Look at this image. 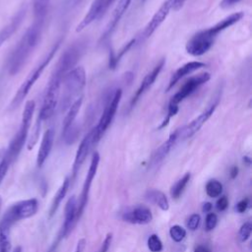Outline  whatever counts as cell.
I'll use <instances>...</instances> for the list:
<instances>
[{
    "mask_svg": "<svg viewBox=\"0 0 252 252\" xmlns=\"http://www.w3.org/2000/svg\"><path fill=\"white\" fill-rule=\"evenodd\" d=\"M43 26L32 23L12 50L8 59V72L15 76L25 65L33 48L40 40Z\"/></svg>",
    "mask_w": 252,
    "mask_h": 252,
    "instance_id": "obj_2",
    "label": "cell"
},
{
    "mask_svg": "<svg viewBox=\"0 0 252 252\" xmlns=\"http://www.w3.org/2000/svg\"><path fill=\"white\" fill-rule=\"evenodd\" d=\"M169 234L173 241L181 242L186 236V230L179 224H174L169 229Z\"/></svg>",
    "mask_w": 252,
    "mask_h": 252,
    "instance_id": "obj_31",
    "label": "cell"
},
{
    "mask_svg": "<svg viewBox=\"0 0 252 252\" xmlns=\"http://www.w3.org/2000/svg\"><path fill=\"white\" fill-rule=\"evenodd\" d=\"M11 228L0 223V252L11 251V240H10Z\"/></svg>",
    "mask_w": 252,
    "mask_h": 252,
    "instance_id": "obj_29",
    "label": "cell"
},
{
    "mask_svg": "<svg viewBox=\"0 0 252 252\" xmlns=\"http://www.w3.org/2000/svg\"><path fill=\"white\" fill-rule=\"evenodd\" d=\"M252 232V223L250 221L244 222L238 232V238L241 242H245L251 235Z\"/></svg>",
    "mask_w": 252,
    "mask_h": 252,
    "instance_id": "obj_33",
    "label": "cell"
},
{
    "mask_svg": "<svg viewBox=\"0 0 252 252\" xmlns=\"http://www.w3.org/2000/svg\"><path fill=\"white\" fill-rule=\"evenodd\" d=\"M13 252H23V248L21 246H17L14 248Z\"/></svg>",
    "mask_w": 252,
    "mask_h": 252,
    "instance_id": "obj_46",
    "label": "cell"
},
{
    "mask_svg": "<svg viewBox=\"0 0 252 252\" xmlns=\"http://www.w3.org/2000/svg\"><path fill=\"white\" fill-rule=\"evenodd\" d=\"M25 15H26V9L23 8L13 17L10 23L0 31V47L17 31L19 26L22 24Z\"/></svg>",
    "mask_w": 252,
    "mask_h": 252,
    "instance_id": "obj_23",
    "label": "cell"
},
{
    "mask_svg": "<svg viewBox=\"0 0 252 252\" xmlns=\"http://www.w3.org/2000/svg\"><path fill=\"white\" fill-rule=\"evenodd\" d=\"M179 142L178 139V131L177 129L172 132L168 139L163 142L152 155L151 158V164L152 165H157L158 164L161 160H163V158L169 154V152L174 148V146Z\"/></svg>",
    "mask_w": 252,
    "mask_h": 252,
    "instance_id": "obj_18",
    "label": "cell"
},
{
    "mask_svg": "<svg viewBox=\"0 0 252 252\" xmlns=\"http://www.w3.org/2000/svg\"><path fill=\"white\" fill-rule=\"evenodd\" d=\"M116 0H94L89 11L83 18V20L79 23L76 28V32H81L93 22L101 18L104 13L108 10V8L115 2Z\"/></svg>",
    "mask_w": 252,
    "mask_h": 252,
    "instance_id": "obj_14",
    "label": "cell"
},
{
    "mask_svg": "<svg viewBox=\"0 0 252 252\" xmlns=\"http://www.w3.org/2000/svg\"><path fill=\"white\" fill-rule=\"evenodd\" d=\"M77 200L75 196L69 198L65 206V218L60 230L59 239L67 237V235L72 231L73 227L77 223Z\"/></svg>",
    "mask_w": 252,
    "mask_h": 252,
    "instance_id": "obj_17",
    "label": "cell"
},
{
    "mask_svg": "<svg viewBox=\"0 0 252 252\" xmlns=\"http://www.w3.org/2000/svg\"><path fill=\"white\" fill-rule=\"evenodd\" d=\"M99 154L97 152H94L93 154L92 157V160L90 163V167L83 185V189L80 195L79 200L77 201V216H76V220L77 221L81 219L84 210L88 204V200H89V194H90V189H91V185L93 183V180L95 176V173L97 171V167H98V163H99Z\"/></svg>",
    "mask_w": 252,
    "mask_h": 252,
    "instance_id": "obj_12",
    "label": "cell"
},
{
    "mask_svg": "<svg viewBox=\"0 0 252 252\" xmlns=\"http://www.w3.org/2000/svg\"><path fill=\"white\" fill-rule=\"evenodd\" d=\"M132 0H120L114 10V13H113V16H112V19L111 21L109 22V25L107 26L105 32H104V34L102 36V39L105 40L106 38H108L112 32H114L117 24L119 23L120 19L122 18V16L124 15L125 11L127 10V8L129 7L130 3H131Z\"/></svg>",
    "mask_w": 252,
    "mask_h": 252,
    "instance_id": "obj_22",
    "label": "cell"
},
{
    "mask_svg": "<svg viewBox=\"0 0 252 252\" xmlns=\"http://www.w3.org/2000/svg\"><path fill=\"white\" fill-rule=\"evenodd\" d=\"M69 186H70V179H69V177H66L64 179L63 183L61 184V186L59 187V189L57 190L56 194L54 195V198L52 200V203H51V206L49 209V218H52L54 216V214L56 213V211L58 210L62 200L64 199V197L66 196V194L68 192Z\"/></svg>",
    "mask_w": 252,
    "mask_h": 252,
    "instance_id": "obj_26",
    "label": "cell"
},
{
    "mask_svg": "<svg viewBox=\"0 0 252 252\" xmlns=\"http://www.w3.org/2000/svg\"><path fill=\"white\" fill-rule=\"evenodd\" d=\"M194 252H212L207 246H204V245H198L195 247L194 249Z\"/></svg>",
    "mask_w": 252,
    "mask_h": 252,
    "instance_id": "obj_44",
    "label": "cell"
},
{
    "mask_svg": "<svg viewBox=\"0 0 252 252\" xmlns=\"http://www.w3.org/2000/svg\"><path fill=\"white\" fill-rule=\"evenodd\" d=\"M50 0H32V12L33 22L37 25L44 26L48 11H49Z\"/></svg>",
    "mask_w": 252,
    "mask_h": 252,
    "instance_id": "obj_24",
    "label": "cell"
},
{
    "mask_svg": "<svg viewBox=\"0 0 252 252\" xmlns=\"http://www.w3.org/2000/svg\"><path fill=\"white\" fill-rule=\"evenodd\" d=\"M146 199L155 205H157L160 210L167 211L169 209V203L165 194L157 189L148 190L146 193Z\"/></svg>",
    "mask_w": 252,
    "mask_h": 252,
    "instance_id": "obj_27",
    "label": "cell"
},
{
    "mask_svg": "<svg viewBox=\"0 0 252 252\" xmlns=\"http://www.w3.org/2000/svg\"><path fill=\"white\" fill-rule=\"evenodd\" d=\"M200 220H201L200 215L198 214L191 215L187 220V227L190 230H196L200 224Z\"/></svg>",
    "mask_w": 252,
    "mask_h": 252,
    "instance_id": "obj_36",
    "label": "cell"
},
{
    "mask_svg": "<svg viewBox=\"0 0 252 252\" xmlns=\"http://www.w3.org/2000/svg\"><path fill=\"white\" fill-rule=\"evenodd\" d=\"M212 208H213V205L210 203V202H206L203 204V207H202V211L203 213H210L212 211Z\"/></svg>",
    "mask_w": 252,
    "mask_h": 252,
    "instance_id": "obj_43",
    "label": "cell"
},
{
    "mask_svg": "<svg viewBox=\"0 0 252 252\" xmlns=\"http://www.w3.org/2000/svg\"><path fill=\"white\" fill-rule=\"evenodd\" d=\"M218 223V217L215 213H208L207 216H206V220H205V228L207 231H210V230H213L216 225Z\"/></svg>",
    "mask_w": 252,
    "mask_h": 252,
    "instance_id": "obj_35",
    "label": "cell"
},
{
    "mask_svg": "<svg viewBox=\"0 0 252 252\" xmlns=\"http://www.w3.org/2000/svg\"><path fill=\"white\" fill-rule=\"evenodd\" d=\"M239 1L241 0H221L220 3V6L223 9H226V8H229V7H232L234 6L235 4H237Z\"/></svg>",
    "mask_w": 252,
    "mask_h": 252,
    "instance_id": "obj_41",
    "label": "cell"
},
{
    "mask_svg": "<svg viewBox=\"0 0 252 252\" xmlns=\"http://www.w3.org/2000/svg\"><path fill=\"white\" fill-rule=\"evenodd\" d=\"M243 16L244 14L242 12L233 13L225 17L216 25L198 32L187 41L185 46L187 53L192 56H201L205 54L213 46L218 35L229 27L239 22L243 18Z\"/></svg>",
    "mask_w": 252,
    "mask_h": 252,
    "instance_id": "obj_1",
    "label": "cell"
},
{
    "mask_svg": "<svg viewBox=\"0 0 252 252\" xmlns=\"http://www.w3.org/2000/svg\"><path fill=\"white\" fill-rule=\"evenodd\" d=\"M82 102H83V97L80 96L77 100H75L73 102V104L67 109V114L63 120V127H62V134L65 133L66 131H68L71 127H73L75 125V119L80 111V108L82 106Z\"/></svg>",
    "mask_w": 252,
    "mask_h": 252,
    "instance_id": "obj_25",
    "label": "cell"
},
{
    "mask_svg": "<svg viewBox=\"0 0 252 252\" xmlns=\"http://www.w3.org/2000/svg\"><path fill=\"white\" fill-rule=\"evenodd\" d=\"M190 178H191V174L189 172H187L178 181H176V183L171 187L170 194L173 199H178L181 196V194L183 193Z\"/></svg>",
    "mask_w": 252,
    "mask_h": 252,
    "instance_id": "obj_28",
    "label": "cell"
},
{
    "mask_svg": "<svg viewBox=\"0 0 252 252\" xmlns=\"http://www.w3.org/2000/svg\"><path fill=\"white\" fill-rule=\"evenodd\" d=\"M165 60L164 58H161L155 66L154 68L144 77V79L142 80L139 88L137 89V91L135 92V94H133L131 101H130V108L134 107L135 104L138 102V100L142 97V95L154 85V83L156 82L157 78L158 77L159 73L161 72L163 66H164Z\"/></svg>",
    "mask_w": 252,
    "mask_h": 252,
    "instance_id": "obj_15",
    "label": "cell"
},
{
    "mask_svg": "<svg viewBox=\"0 0 252 252\" xmlns=\"http://www.w3.org/2000/svg\"><path fill=\"white\" fill-rule=\"evenodd\" d=\"M216 207L218 209V211L220 212H223L226 210V208L228 207V200L225 196H222L220 198L218 199L217 203H216Z\"/></svg>",
    "mask_w": 252,
    "mask_h": 252,
    "instance_id": "obj_38",
    "label": "cell"
},
{
    "mask_svg": "<svg viewBox=\"0 0 252 252\" xmlns=\"http://www.w3.org/2000/svg\"><path fill=\"white\" fill-rule=\"evenodd\" d=\"M11 163H12V161L10 160V158L4 154L3 158H2L1 160H0V184L2 183L3 179L5 178V176H6L7 172H8V169H9Z\"/></svg>",
    "mask_w": 252,
    "mask_h": 252,
    "instance_id": "obj_34",
    "label": "cell"
},
{
    "mask_svg": "<svg viewBox=\"0 0 252 252\" xmlns=\"http://www.w3.org/2000/svg\"><path fill=\"white\" fill-rule=\"evenodd\" d=\"M53 142H54V130L52 128H49L44 132L38 152H37L36 165L38 167L42 166L43 163L45 162V160L47 159V158L52 150Z\"/></svg>",
    "mask_w": 252,
    "mask_h": 252,
    "instance_id": "obj_21",
    "label": "cell"
},
{
    "mask_svg": "<svg viewBox=\"0 0 252 252\" xmlns=\"http://www.w3.org/2000/svg\"><path fill=\"white\" fill-rule=\"evenodd\" d=\"M206 64L201 61H190L182 66H180L172 75L168 82V86L166 88V92H168L170 89H172L181 79L186 77L189 74H192L193 72L205 67Z\"/></svg>",
    "mask_w": 252,
    "mask_h": 252,
    "instance_id": "obj_20",
    "label": "cell"
},
{
    "mask_svg": "<svg viewBox=\"0 0 252 252\" xmlns=\"http://www.w3.org/2000/svg\"><path fill=\"white\" fill-rule=\"evenodd\" d=\"M148 248L151 252H160L162 250V242L157 234H151L149 236Z\"/></svg>",
    "mask_w": 252,
    "mask_h": 252,
    "instance_id": "obj_32",
    "label": "cell"
},
{
    "mask_svg": "<svg viewBox=\"0 0 252 252\" xmlns=\"http://www.w3.org/2000/svg\"><path fill=\"white\" fill-rule=\"evenodd\" d=\"M248 206H249V199H248V198H245V199L240 200V201L236 204L235 210H236V212L242 214V213H244V212L247 210Z\"/></svg>",
    "mask_w": 252,
    "mask_h": 252,
    "instance_id": "obj_39",
    "label": "cell"
},
{
    "mask_svg": "<svg viewBox=\"0 0 252 252\" xmlns=\"http://www.w3.org/2000/svg\"><path fill=\"white\" fill-rule=\"evenodd\" d=\"M63 93L60 101L62 111L67 110L75 100L80 96V94L86 86V72L82 66L73 68L66 74L63 81Z\"/></svg>",
    "mask_w": 252,
    "mask_h": 252,
    "instance_id": "obj_4",
    "label": "cell"
},
{
    "mask_svg": "<svg viewBox=\"0 0 252 252\" xmlns=\"http://www.w3.org/2000/svg\"><path fill=\"white\" fill-rule=\"evenodd\" d=\"M187 0H170L171 3V9L174 11H178L179 9H181L184 5V3Z\"/></svg>",
    "mask_w": 252,
    "mask_h": 252,
    "instance_id": "obj_40",
    "label": "cell"
},
{
    "mask_svg": "<svg viewBox=\"0 0 252 252\" xmlns=\"http://www.w3.org/2000/svg\"><path fill=\"white\" fill-rule=\"evenodd\" d=\"M171 10V3L170 0L164 1L161 6L158 9V11L154 14L150 22L147 24V26L144 28L138 38H135L138 40V43H142L145 40H147L158 29V27L163 23V21L168 16L169 12Z\"/></svg>",
    "mask_w": 252,
    "mask_h": 252,
    "instance_id": "obj_13",
    "label": "cell"
},
{
    "mask_svg": "<svg viewBox=\"0 0 252 252\" xmlns=\"http://www.w3.org/2000/svg\"><path fill=\"white\" fill-rule=\"evenodd\" d=\"M34 108H35V103L33 100H29L26 103L23 111V115H22L21 126L17 131V133L15 134V136L13 137V139L11 140L8 146V149L5 152V155L10 158L12 163L17 159V158L19 157L20 153L23 150L24 145L27 142Z\"/></svg>",
    "mask_w": 252,
    "mask_h": 252,
    "instance_id": "obj_6",
    "label": "cell"
},
{
    "mask_svg": "<svg viewBox=\"0 0 252 252\" xmlns=\"http://www.w3.org/2000/svg\"><path fill=\"white\" fill-rule=\"evenodd\" d=\"M122 220L133 224H147L152 221L153 215L150 209L146 207H136L125 212L122 216Z\"/></svg>",
    "mask_w": 252,
    "mask_h": 252,
    "instance_id": "obj_19",
    "label": "cell"
},
{
    "mask_svg": "<svg viewBox=\"0 0 252 252\" xmlns=\"http://www.w3.org/2000/svg\"><path fill=\"white\" fill-rule=\"evenodd\" d=\"M85 246H86V239H85V238L80 239V240L78 241V243H77V247H76L75 252H83Z\"/></svg>",
    "mask_w": 252,
    "mask_h": 252,
    "instance_id": "obj_42",
    "label": "cell"
},
{
    "mask_svg": "<svg viewBox=\"0 0 252 252\" xmlns=\"http://www.w3.org/2000/svg\"><path fill=\"white\" fill-rule=\"evenodd\" d=\"M219 103V96H217V99L213 100L211 102V104L202 112L200 113L196 118H194L190 123H188L187 125L178 128V139L179 142L184 141L190 137H192L194 134H196L201 128L202 126L208 121V119L213 115V113L215 112L217 106Z\"/></svg>",
    "mask_w": 252,
    "mask_h": 252,
    "instance_id": "obj_11",
    "label": "cell"
},
{
    "mask_svg": "<svg viewBox=\"0 0 252 252\" xmlns=\"http://www.w3.org/2000/svg\"><path fill=\"white\" fill-rule=\"evenodd\" d=\"M61 41H62L61 39H58L52 45V47L46 53V55L41 59V61L36 65V67H34L33 70L29 74V76L26 78V80L23 82V84L18 89L16 94L14 95V97H13V99L11 101V104H10V109H12V110L16 109L23 102V100L26 98V96L30 93L31 89L32 88V86L35 84V82L41 76L42 72L47 67V65L50 63V61L53 59L54 54L56 53V51L60 47Z\"/></svg>",
    "mask_w": 252,
    "mask_h": 252,
    "instance_id": "obj_5",
    "label": "cell"
},
{
    "mask_svg": "<svg viewBox=\"0 0 252 252\" xmlns=\"http://www.w3.org/2000/svg\"><path fill=\"white\" fill-rule=\"evenodd\" d=\"M37 210L38 201L35 198L20 201L7 209L0 220V223L12 227L16 222L34 216Z\"/></svg>",
    "mask_w": 252,
    "mask_h": 252,
    "instance_id": "obj_8",
    "label": "cell"
},
{
    "mask_svg": "<svg viewBox=\"0 0 252 252\" xmlns=\"http://www.w3.org/2000/svg\"><path fill=\"white\" fill-rule=\"evenodd\" d=\"M95 145L94 142V129L90 130L86 136L83 138V140L81 141L76 156H75V159H74V163H73V177L76 176V174L78 173L80 167L82 166V164L85 162L91 149Z\"/></svg>",
    "mask_w": 252,
    "mask_h": 252,
    "instance_id": "obj_16",
    "label": "cell"
},
{
    "mask_svg": "<svg viewBox=\"0 0 252 252\" xmlns=\"http://www.w3.org/2000/svg\"><path fill=\"white\" fill-rule=\"evenodd\" d=\"M1 206H2V198L0 196V209H1Z\"/></svg>",
    "mask_w": 252,
    "mask_h": 252,
    "instance_id": "obj_47",
    "label": "cell"
},
{
    "mask_svg": "<svg viewBox=\"0 0 252 252\" xmlns=\"http://www.w3.org/2000/svg\"><path fill=\"white\" fill-rule=\"evenodd\" d=\"M211 79V75L208 72L200 73L198 75H194L188 80L185 81V83L181 86V88L172 95V97L169 100L168 106H167V112L166 115L161 122L158 129H161L165 127L172 116H174L178 111V105L180 102H182L185 98L190 96L192 94H194L202 85L206 84Z\"/></svg>",
    "mask_w": 252,
    "mask_h": 252,
    "instance_id": "obj_3",
    "label": "cell"
},
{
    "mask_svg": "<svg viewBox=\"0 0 252 252\" xmlns=\"http://www.w3.org/2000/svg\"><path fill=\"white\" fill-rule=\"evenodd\" d=\"M64 77L58 74L57 72L53 71L51 74V77L48 81L47 87L45 89V93L43 95L42 103L38 112L37 116V121L42 122L47 119H49L58 104L59 101V96H60V89L62 86V81Z\"/></svg>",
    "mask_w": 252,
    "mask_h": 252,
    "instance_id": "obj_7",
    "label": "cell"
},
{
    "mask_svg": "<svg viewBox=\"0 0 252 252\" xmlns=\"http://www.w3.org/2000/svg\"><path fill=\"white\" fill-rule=\"evenodd\" d=\"M121 96H122V91L120 89H117L108 97V99L104 105L103 111L101 113V116L98 120L97 125L93 128L95 144L101 139V137L103 136V134L105 133V131L107 130L109 125L111 124V122L116 114Z\"/></svg>",
    "mask_w": 252,
    "mask_h": 252,
    "instance_id": "obj_9",
    "label": "cell"
},
{
    "mask_svg": "<svg viewBox=\"0 0 252 252\" xmlns=\"http://www.w3.org/2000/svg\"><path fill=\"white\" fill-rule=\"evenodd\" d=\"M206 194L211 198L220 197L222 192V184L217 179H211L207 182L206 187Z\"/></svg>",
    "mask_w": 252,
    "mask_h": 252,
    "instance_id": "obj_30",
    "label": "cell"
},
{
    "mask_svg": "<svg viewBox=\"0 0 252 252\" xmlns=\"http://www.w3.org/2000/svg\"><path fill=\"white\" fill-rule=\"evenodd\" d=\"M237 174H238V168L236 166L231 167V169H230V177L232 179H234L237 176Z\"/></svg>",
    "mask_w": 252,
    "mask_h": 252,
    "instance_id": "obj_45",
    "label": "cell"
},
{
    "mask_svg": "<svg viewBox=\"0 0 252 252\" xmlns=\"http://www.w3.org/2000/svg\"><path fill=\"white\" fill-rule=\"evenodd\" d=\"M111 242H112V233L110 232V233L106 234L103 242L101 243V246H100L98 252H107L111 245Z\"/></svg>",
    "mask_w": 252,
    "mask_h": 252,
    "instance_id": "obj_37",
    "label": "cell"
},
{
    "mask_svg": "<svg viewBox=\"0 0 252 252\" xmlns=\"http://www.w3.org/2000/svg\"><path fill=\"white\" fill-rule=\"evenodd\" d=\"M86 49V42L77 41L70 45L60 56L54 71L61 74L63 77L66 76L68 72H70L73 68H75L76 64L84 54Z\"/></svg>",
    "mask_w": 252,
    "mask_h": 252,
    "instance_id": "obj_10",
    "label": "cell"
}]
</instances>
